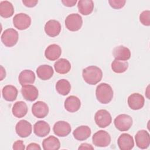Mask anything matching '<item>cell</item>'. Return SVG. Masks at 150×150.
Here are the masks:
<instances>
[{
    "mask_svg": "<svg viewBox=\"0 0 150 150\" xmlns=\"http://www.w3.org/2000/svg\"><path fill=\"white\" fill-rule=\"evenodd\" d=\"M27 150H33V149H35V150H40L41 149V147L40 146V145L36 143H34V142H32V143H30L29 144L26 148Z\"/></svg>",
    "mask_w": 150,
    "mask_h": 150,
    "instance_id": "8d00e7d4",
    "label": "cell"
},
{
    "mask_svg": "<svg viewBox=\"0 0 150 150\" xmlns=\"http://www.w3.org/2000/svg\"><path fill=\"white\" fill-rule=\"evenodd\" d=\"M16 134L21 138L29 137L32 131V124L28 121L22 120L19 121L15 126Z\"/></svg>",
    "mask_w": 150,
    "mask_h": 150,
    "instance_id": "8fae6325",
    "label": "cell"
},
{
    "mask_svg": "<svg viewBox=\"0 0 150 150\" xmlns=\"http://www.w3.org/2000/svg\"><path fill=\"white\" fill-rule=\"evenodd\" d=\"M1 80H2L6 76V72H5V69H4V67L2 66H1Z\"/></svg>",
    "mask_w": 150,
    "mask_h": 150,
    "instance_id": "f35d334b",
    "label": "cell"
},
{
    "mask_svg": "<svg viewBox=\"0 0 150 150\" xmlns=\"http://www.w3.org/2000/svg\"><path fill=\"white\" fill-rule=\"evenodd\" d=\"M64 108L70 112H75L77 111L81 107V101L80 99L74 96L68 97L64 101Z\"/></svg>",
    "mask_w": 150,
    "mask_h": 150,
    "instance_id": "d6986e66",
    "label": "cell"
},
{
    "mask_svg": "<svg viewBox=\"0 0 150 150\" xmlns=\"http://www.w3.org/2000/svg\"><path fill=\"white\" fill-rule=\"evenodd\" d=\"M94 6V2L91 0H80L78 1V10L83 15H88L91 14L93 11Z\"/></svg>",
    "mask_w": 150,
    "mask_h": 150,
    "instance_id": "cb8c5ba5",
    "label": "cell"
},
{
    "mask_svg": "<svg viewBox=\"0 0 150 150\" xmlns=\"http://www.w3.org/2000/svg\"><path fill=\"white\" fill-rule=\"evenodd\" d=\"M94 145L98 147H106L111 142V136L105 131L100 130L94 134L92 137Z\"/></svg>",
    "mask_w": 150,
    "mask_h": 150,
    "instance_id": "8992f818",
    "label": "cell"
},
{
    "mask_svg": "<svg viewBox=\"0 0 150 150\" xmlns=\"http://www.w3.org/2000/svg\"><path fill=\"white\" fill-rule=\"evenodd\" d=\"M65 26L66 28L71 32L80 30L83 25L81 16L78 13H71L65 19Z\"/></svg>",
    "mask_w": 150,
    "mask_h": 150,
    "instance_id": "3957f363",
    "label": "cell"
},
{
    "mask_svg": "<svg viewBox=\"0 0 150 150\" xmlns=\"http://www.w3.org/2000/svg\"><path fill=\"white\" fill-rule=\"evenodd\" d=\"M108 3L111 7L115 9H119L123 8L126 3L125 0H109Z\"/></svg>",
    "mask_w": 150,
    "mask_h": 150,
    "instance_id": "d6a6232c",
    "label": "cell"
},
{
    "mask_svg": "<svg viewBox=\"0 0 150 150\" xmlns=\"http://www.w3.org/2000/svg\"><path fill=\"white\" fill-rule=\"evenodd\" d=\"M117 144L121 150H131L134 146V141L131 135L123 133L118 137Z\"/></svg>",
    "mask_w": 150,
    "mask_h": 150,
    "instance_id": "2e32d148",
    "label": "cell"
},
{
    "mask_svg": "<svg viewBox=\"0 0 150 150\" xmlns=\"http://www.w3.org/2000/svg\"><path fill=\"white\" fill-rule=\"evenodd\" d=\"M139 21L144 26L150 25V11L149 10L144 11L139 15Z\"/></svg>",
    "mask_w": 150,
    "mask_h": 150,
    "instance_id": "1f68e13d",
    "label": "cell"
},
{
    "mask_svg": "<svg viewBox=\"0 0 150 150\" xmlns=\"http://www.w3.org/2000/svg\"><path fill=\"white\" fill-rule=\"evenodd\" d=\"M54 68L57 73L64 74L70 71L71 64L68 60L64 58H61L54 63Z\"/></svg>",
    "mask_w": 150,
    "mask_h": 150,
    "instance_id": "d4e9b609",
    "label": "cell"
},
{
    "mask_svg": "<svg viewBox=\"0 0 150 150\" xmlns=\"http://www.w3.org/2000/svg\"><path fill=\"white\" fill-rule=\"evenodd\" d=\"M115 128L120 131H127L130 129L133 124L131 116L125 114L118 115L114 120Z\"/></svg>",
    "mask_w": 150,
    "mask_h": 150,
    "instance_id": "277c9868",
    "label": "cell"
},
{
    "mask_svg": "<svg viewBox=\"0 0 150 150\" xmlns=\"http://www.w3.org/2000/svg\"><path fill=\"white\" fill-rule=\"evenodd\" d=\"M78 149H94V147L91 144L87 143H83L78 148Z\"/></svg>",
    "mask_w": 150,
    "mask_h": 150,
    "instance_id": "74e56055",
    "label": "cell"
},
{
    "mask_svg": "<svg viewBox=\"0 0 150 150\" xmlns=\"http://www.w3.org/2000/svg\"><path fill=\"white\" fill-rule=\"evenodd\" d=\"M12 148L14 150H24L25 149V146L23 141L18 140L13 143Z\"/></svg>",
    "mask_w": 150,
    "mask_h": 150,
    "instance_id": "836d02e7",
    "label": "cell"
},
{
    "mask_svg": "<svg viewBox=\"0 0 150 150\" xmlns=\"http://www.w3.org/2000/svg\"><path fill=\"white\" fill-rule=\"evenodd\" d=\"M42 146L44 150H57L60 147V142L57 138L51 135L43 141Z\"/></svg>",
    "mask_w": 150,
    "mask_h": 150,
    "instance_id": "4316f807",
    "label": "cell"
},
{
    "mask_svg": "<svg viewBox=\"0 0 150 150\" xmlns=\"http://www.w3.org/2000/svg\"><path fill=\"white\" fill-rule=\"evenodd\" d=\"M96 96L97 100L101 104H108L111 101L114 92L110 85L105 83L98 84L96 90Z\"/></svg>",
    "mask_w": 150,
    "mask_h": 150,
    "instance_id": "7a4b0ae2",
    "label": "cell"
},
{
    "mask_svg": "<svg viewBox=\"0 0 150 150\" xmlns=\"http://www.w3.org/2000/svg\"><path fill=\"white\" fill-rule=\"evenodd\" d=\"M91 134V129L87 125H80L76 128L73 132L74 138L78 141L87 139L90 137Z\"/></svg>",
    "mask_w": 150,
    "mask_h": 150,
    "instance_id": "7402d4cb",
    "label": "cell"
},
{
    "mask_svg": "<svg viewBox=\"0 0 150 150\" xmlns=\"http://www.w3.org/2000/svg\"><path fill=\"white\" fill-rule=\"evenodd\" d=\"M35 73L30 70H24L22 71L18 77V80L22 86L33 84L35 81Z\"/></svg>",
    "mask_w": 150,
    "mask_h": 150,
    "instance_id": "44dd1931",
    "label": "cell"
},
{
    "mask_svg": "<svg viewBox=\"0 0 150 150\" xmlns=\"http://www.w3.org/2000/svg\"><path fill=\"white\" fill-rule=\"evenodd\" d=\"M127 102L130 108L134 110H138L144 107L145 98L139 93H133L128 97Z\"/></svg>",
    "mask_w": 150,
    "mask_h": 150,
    "instance_id": "4fadbf2b",
    "label": "cell"
},
{
    "mask_svg": "<svg viewBox=\"0 0 150 150\" xmlns=\"http://www.w3.org/2000/svg\"><path fill=\"white\" fill-rule=\"evenodd\" d=\"M17 88L12 85H6L3 87L2 94L4 98L8 101H13L18 96Z\"/></svg>",
    "mask_w": 150,
    "mask_h": 150,
    "instance_id": "83f0119b",
    "label": "cell"
},
{
    "mask_svg": "<svg viewBox=\"0 0 150 150\" xmlns=\"http://www.w3.org/2000/svg\"><path fill=\"white\" fill-rule=\"evenodd\" d=\"M82 76L87 84L95 85L101 81L103 77V72L98 67L90 66L83 70Z\"/></svg>",
    "mask_w": 150,
    "mask_h": 150,
    "instance_id": "6da1fadb",
    "label": "cell"
},
{
    "mask_svg": "<svg viewBox=\"0 0 150 150\" xmlns=\"http://www.w3.org/2000/svg\"><path fill=\"white\" fill-rule=\"evenodd\" d=\"M21 93L23 97L29 101L36 100L39 96L38 88L35 86L31 84L23 86L21 88Z\"/></svg>",
    "mask_w": 150,
    "mask_h": 150,
    "instance_id": "9a60e30c",
    "label": "cell"
},
{
    "mask_svg": "<svg viewBox=\"0 0 150 150\" xmlns=\"http://www.w3.org/2000/svg\"><path fill=\"white\" fill-rule=\"evenodd\" d=\"M53 131L56 136L64 137L70 133L71 127L69 122L65 121H59L54 124Z\"/></svg>",
    "mask_w": 150,
    "mask_h": 150,
    "instance_id": "9c48e42d",
    "label": "cell"
},
{
    "mask_svg": "<svg viewBox=\"0 0 150 150\" xmlns=\"http://www.w3.org/2000/svg\"><path fill=\"white\" fill-rule=\"evenodd\" d=\"M136 145L140 149H146L150 145V137L148 132L145 129L138 131L135 135Z\"/></svg>",
    "mask_w": 150,
    "mask_h": 150,
    "instance_id": "30bf717a",
    "label": "cell"
},
{
    "mask_svg": "<svg viewBox=\"0 0 150 150\" xmlns=\"http://www.w3.org/2000/svg\"><path fill=\"white\" fill-rule=\"evenodd\" d=\"M128 67V63L127 61L114 59L111 63V69L116 73H124Z\"/></svg>",
    "mask_w": 150,
    "mask_h": 150,
    "instance_id": "4dcf8cb0",
    "label": "cell"
},
{
    "mask_svg": "<svg viewBox=\"0 0 150 150\" xmlns=\"http://www.w3.org/2000/svg\"><path fill=\"white\" fill-rule=\"evenodd\" d=\"M14 13V7L11 2L2 1L0 2V15L5 18L11 17Z\"/></svg>",
    "mask_w": 150,
    "mask_h": 150,
    "instance_id": "f1b7e54d",
    "label": "cell"
},
{
    "mask_svg": "<svg viewBox=\"0 0 150 150\" xmlns=\"http://www.w3.org/2000/svg\"><path fill=\"white\" fill-rule=\"evenodd\" d=\"M50 131L49 124L45 121H38L33 126V132L39 137H44L47 135Z\"/></svg>",
    "mask_w": 150,
    "mask_h": 150,
    "instance_id": "ffe728a7",
    "label": "cell"
},
{
    "mask_svg": "<svg viewBox=\"0 0 150 150\" xmlns=\"http://www.w3.org/2000/svg\"><path fill=\"white\" fill-rule=\"evenodd\" d=\"M62 54V49L58 45L52 44L48 46L45 51V57L50 61L58 59Z\"/></svg>",
    "mask_w": 150,
    "mask_h": 150,
    "instance_id": "ac0fdd59",
    "label": "cell"
},
{
    "mask_svg": "<svg viewBox=\"0 0 150 150\" xmlns=\"http://www.w3.org/2000/svg\"><path fill=\"white\" fill-rule=\"evenodd\" d=\"M18 32L13 28L5 30L1 35V41L6 47L15 46L18 40Z\"/></svg>",
    "mask_w": 150,
    "mask_h": 150,
    "instance_id": "5b68a950",
    "label": "cell"
},
{
    "mask_svg": "<svg viewBox=\"0 0 150 150\" xmlns=\"http://www.w3.org/2000/svg\"><path fill=\"white\" fill-rule=\"evenodd\" d=\"M28 108L26 104L22 101L16 102L12 109L13 115L16 118H22L25 116L28 112Z\"/></svg>",
    "mask_w": 150,
    "mask_h": 150,
    "instance_id": "484cf974",
    "label": "cell"
},
{
    "mask_svg": "<svg viewBox=\"0 0 150 150\" xmlns=\"http://www.w3.org/2000/svg\"><path fill=\"white\" fill-rule=\"evenodd\" d=\"M32 112L36 118H45L49 113L48 105L43 101H38L33 104L32 107Z\"/></svg>",
    "mask_w": 150,
    "mask_h": 150,
    "instance_id": "5bb4252c",
    "label": "cell"
},
{
    "mask_svg": "<svg viewBox=\"0 0 150 150\" xmlns=\"http://www.w3.org/2000/svg\"><path fill=\"white\" fill-rule=\"evenodd\" d=\"M13 24L14 26L21 30L28 29L31 24L30 17L24 13L16 14L13 18Z\"/></svg>",
    "mask_w": 150,
    "mask_h": 150,
    "instance_id": "ba28073f",
    "label": "cell"
},
{
    "mask_svg": "<svg viewBox=\"0 0 150 150\" xmlns=\"http://www.w3.org/2000/svg\"><path fill=\"white\" fill-rule=\"evenodd\" d=\"M96 124L100 128H105L110 125L112 117L110 112L104 109L98 110L94 115Z\"/></svg>",
    "mask_w": 150,
    "mask_h": 150,
    "instance_id": "52a82bcc",
    "label": "cell"
},
{
    "mask_svg": "<svg viewBox=\"0 0 150 150\" xmlns=\"http://www.w3.org/2000/svg\"><path fill=\"white\" fill-rule=\"evenodd\" d=\"M61 25L58 21L51 19L48 21L45 25V31L47 35L53 38L58 36L61 31Z\"/></svg>",
    "mask_w": 150,
    "mask_h": 150,
    "instance_id": "7c38bea8",
    "label": "cell"
},
{
    "mask_svg": "<svg viewBox=\"0 0 150 150\" xmlns=\"http://www.w3.org/2000/svg\"><path fill=\"white\" fill-rule=\"evenodd\" d=\"M62 4L67 7H72L77 3L76 0H62Z\"/></svg>",
    "mask_w": 150,
    "mask_h": 150,
    "instance_id": "d590c367",
    "label": "cell"
},
{
    "mask_svg": "<svg viewBox=\"0 0 150 150\" xmlns=\"http://www.w3.org/2000/svg\"><path fill=\"white\" fill-rule=\"evenodd\" d=\"M22 3L23 5L29 8H32L35 6L38 3L37 0H23Z\"/></svg>",
    "mask_w": 150,
    "mask_h": 150,
    "instance_id": "e575fe53",
    "label": "cell"
},
{
    "mask_svg": "<svg viewBox=\"0 0 150 150\" xmlns=\"http://www.w3.org/2000/svg\"><path fill=\"white\" fill-rule=\"evenodd\" d=\"M36 73L40 79L47 80L53 76L54 70L52 66L48 64H42L37 68Z\"/></svg>",
    "mask_w": 150,
    "mask_h": 150,
    "instance_id": "603a6c76",
    "label": "cell"
},
{
    "mask_svg": "<svg viewBox=\"0 0 150 150\" xmlns=\"http://www.w3.org/2000/svg\"><path fill=\"white\" fill-rule=\"evenodd\" d=\"M112 54L115 59L122 61H127L131 57L130 50L122 45L115 47L112 50Z\"/></svg>",
    "mask_w": 150,
    "mask_h": 150,
    "instance_id": "e0dca14e",
    "label": "cell"
},
{
    "mask_svg": "<svg viewBox=\"0 0 150 150\" xmlns=\"http://www.w3.org/2000/svg\"><path fill=\"white\" fill-rule=\"evenodd\" d=\"M56 90L59 94L62 96L67 95L71 90V84L66 79H60L56 84Z\"/></svg>",
    "mask_w": 150,
    "mask_h": 150,
    "instance_id": "f546056e",
    "label": "cell"
}]
</instances>
